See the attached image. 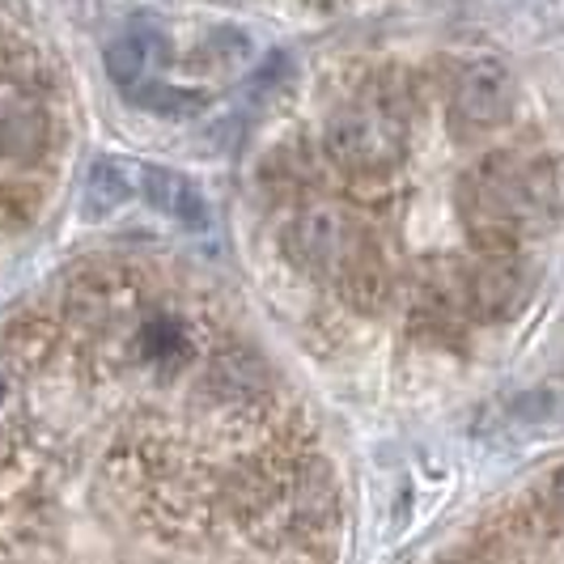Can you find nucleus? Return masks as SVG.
Returning <instances> with one entry per match:
<instances>
[{
	"instance_id": "9d476101",
	"label": "nucleus",
	"mask_w": 564,
	"mask_h": 564,
	"mask_svg": "<svg viewBox=\"0 0 564 564\" xmlns=\"http://www.w3.org/2000/svg\"><path fill=\"white\" fill-rule=\"evenodd\" d=\"M132 192H137V183L123 162H111V158L94 162L89 178H85V217H94V221L111 217L115 208H123L132 199Z\"/></svg>"
},
{
	"instance_id": "6e6552de",
	"label": "nucleus",
	"mask_w": 564,
	"mask_h": 564,
	"mask_svg": "<svg viewBox=\"0 0 564 564\" xmlns=\"http://www.w3.org/2000/svg\"><path fill=\"white\" fill-rule=\"evenodd\" d=\"M52 144V119L34 98H4L0 102V162L30 166Z\"/></svg>"
},
{
	"instance_id": "f8f14e48",
	"label": "nucleus",
	"mask_w": 564,
	"mask_h": 564,
	"mask_svg": "<svg viewBox=\"0 0 564 564\" xmlns=\"http://www.w3.org/2000/svg\"><path fill=\"white\" fill-rule=\"evenodd\" d=\"M204 59L213 68H234V64H247L251 59V43L242 30H213L208 43H204Z\"/></svg>"
},
{
	"instance_id": "f03ea898",
	"label": "nucleus",
	"mask_w": 564,
	"mask_h": 564,
	"mask_svg": "<svg viewBox=\"0 0 564 564\" xmlns=\"http://www.w3.org/2000/svg\"><path fill=\"white\" fill-rule=\"evenodd\" d=\"M323 149L339 170L357 178H382L403 162V123L391 111L373 107H348L332 115Z\"/></svg>"
},
{
	"instance_id": "423d86ee",
	"label": "nucleus",
	"mask_w": 564,
	"mask_h": 564,
	"mask_svg": "<svg viewBox=\"0 0 564 564\" xmlns=\"http://www.w3.org/2000/svg\"><path fill=\"white\" fill-rule=\"evenodd\" d=\"M527 268L518 254H484L476 272H467V311L480 318H509L527 302Z\"/></svg>"
},
{
	"instance_id": "1a4fd4ad",
	"label": "nucleus",
	"mask_w": 564,
	"mask_h": 564,
	"mask_svg": "<svg viewBox=\"0 0 564 564\" xmlns=\"http://www.w3.org/2000/svg\"><path fill=\"white\" fill-rule=\"evenodd\" d=\"M141 187H144V199L162 217L178 221L183 229H208V199H204V192H199L187 174H178V170L170 166H149Z\"/></svg>"
},
{
	"instance_id": "9b49d317",
	"label": "nucleus",
	"mask_w": 564,
	"mask_h": 564,
	"mask_svg": "<svg viewBox=\"0 0 564 564\" xmlns=\"http://www.w3.org/2000/svg\"><path fill=\"white\" fill-rule=\"evenodd\" d=\"M128 98H132L141 111H153V115H162V119H192V115L204 111V94L183 89V85H170V82H162V77L144 82L141 89H132Z\"/></svg>"
},
{
	"instance_id": "39448f33",
	"label": "nucleus",
	"mask_w": 564,
	"mask_h": 564,
	"mask_svg": "<svg viewBox=\"0 0 564 564\" xmlns=\"http://www.w3.org/2000/svg\"><path fill=\"white\" fill-rule=\"evenodd\" d=\"M170 64V39L162 26L153 22H132L107 47V73L119 85V94H132L144 82H153L162 68Z\"/></svg>"
},
{
	"instance_id": "0eeeda50",
	"label": "nucleus",
	"mask_w": 564,
	"mask_h": 564,
	"mask_svg": "<svg viewBox=\"0 0 564 564\" xmlns=\"http://www.w3.org/2000/svg\"><path fill=\"white\" fill-rule=\"evenodd\" d=\"M336 281H339L344 302H348L352 311L373 314V311H382L387 297H391V268H387V254L378 251L366 234L352 242L348 259L339 263Z\"/></svg>"
},
{
	"instance_id": "7ed1b4c3",
	"label": "nucleus",
	"mask_w": 564,
	"mask_h": 564,
	"mask_svg": "<svg viewBox=\"0 0 564 564\" xmlns=\"http://www.w3.org/2000/svg\"><path fill=\"white\" fill-rule=\"evenodd\" d=\"M509 111H513V77L501 59H471L467 68H458L451 85L454 128L488 132L506 123Z\"/></svg>"
},
{
	"instance_id": "ddd939ff",
	"label": "nucleus",
	"mask_w": 564,
	"mask_h": 564,
	"mask_svg": "<svg viewBox=\"0 0 564 564\" xmlns=\"http://www.w3.org/2000/svg\"><path fill=\"white\" fill-rule=\"evenodd\" d=\"M556 488H561V506H564V471H561V480H556Z\"/></svg>"
},
{
	"instance_id": "f257e3e1",
	"label": "nucleus",
	"mask_w": 564,
	"mask_h": 564,
	"mask_svg": "<svg viewBox=\"0 0 564 564\" xmlns=\"http://www.w3.org/2000/svg\"><path fill=\"white\" fill-rule=\"evenodd\" d=\"M463 217L484 254H518L527 234L564 217V183L552 162L497 153L463 183Z\"/></svg>"
},
{
	"instance_id": "20e7f679",
	"label": "nucleus",
	"mask_w": 564,
	"mask_h": 564,
	"mask_svg": "<svg viewBox=\"0 0 564 564\" xmlns=\"http://www.w3.org/2000/svg\"><path fill=\"white\" fill-rule=\"evenodd\" d=\"M289 254L311 272V276H336L339 263L348 259L352 251V242L361 238L352 221L339 213V208H327V204H318V208H306L293 226H289Z\"/></svg>"
}]
</instances>
